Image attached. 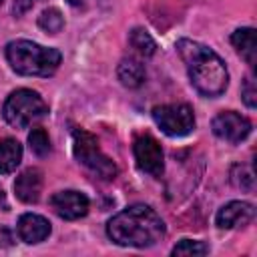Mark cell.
<instances>
[{
  "label": "cell",
  "mask_w": 257,
  "mask_h": 257,
  "mask_svg": "<svg viewBox=\"0 0 257 257\" xmlns=\"http://www.w3.org/2000/svg\"><path fill=\"white\" fill-rule=\"evenodd\" d=\"M177 50L187 66L191 84L203 96L215 98L227 90L229 72H227L225 62L215 50H211L209 46L197 40H189V38H181L177 42Z\"/></svg>",
  "instance_id": "cell-1"
},
{
  "label": "cell",
  "mask_w": 257,
  "mask_h": 257,
  "mask_svg": "<svg viewBox=\"0 0 257 257\" xmlns=\"http://www.w3.org/2000/svg\"><path fill=\"white\" fill-rule=\"evenodd\" d=\"M108 237L124 247H151L165 237V223L149 205H131L106 225Z\"/></svg>",
  "instance_id": "cell-2"
},
{
  "label": "cell",
  "mask_w": 257,
  "mask_h": 257,
  "mask_svg": "<svg viewBox=\"0 0 257 257\" xmlns=\"http://www.w3.org/2000/svg\"><path fill=\"white\" fill-rule=\"evenodd\" d=\"M6 60L18 74L50 76L56 72L62 56L56 48H46L30 40H12L6 44Z\"/></svg>",
  "instance_id": "cell-3"
},
{
  "label": "cell",
  "mask_w": 257,
  "mask_h": 257,
  "mask_svg": "<svg viewBox=\"0 0 257 257\" xmlns=\"http://www.w3.org/2000/svg\"><path fill=\"white\" fill-rule=\"evenodd\" d=\"M48 114V104L30 88L14 90L4 102V118L14 128H26Z\"/></svg>",
  "instance_id": "cell-4"
},
{
  "label": "cell",
  "mask_w": 257,
  "mask_h": 257,
  "mask_svg": "<svg viewBox=\"0 0 257 257\" xmlns=\"http://www.w3.org/2000/svg\"><path fill=\"white\" fill-rule=\"evenodd\" d=\"M72 151L74 157L80 165H84L88 171L98 175L100 179H114L116 177V165L100 151L98 141L86 133L84 128H74L72 131Z\"/></svg>",
  "instance_id": "cell-5"
},
{
  "label": "cell",
  "mask_w": 257,
  "mask_h": 257,
  "mask_svg": "<svg viewBox=\"0 0 257 257\" xmlns=\"http://www.w3.org/2000/svg\"><path fill=\"white\" fill-rule=\"evenodd\" d=\"M153 120L169 137H185L195 128V114L189 104H161L153 108Z\"/></svg>",
  "instance_id": "cell-6"
},
{
  "label": "cell",
  "mask_w": 257,
  "mask_h": 257,
  "mask_svg": "<svg viewBox=\"0 0 257 257\" xmlns=\"http://www.w3.org/2000/svg\"><path fill=\"white\" fill-rule=\"evenodd\" d=\"M133 153H135L137 167L143 173H147L151 177H161L163 175L165 157H163V149H161L157 139H153L151 135L137 137L135 143H133Z\"/></svg>",
  "instance_id": "cell-7"
},
{
  "label": "cell",
  "mask_w": 257,
  "mask_h": 257,
  "mask_svg": "<svg viewBox=\"0 0 257 257\" xmlns=\"http://www.w3.org/2000/svg\"><path fill=\"white\" fill-rule=\"evenodd\" d=\"M211 126H213V133L219 139L227 141V143H241L251 133L249 118L243 116V114H239V112H235V110H223V112H219L213 118Z\"/></svg>",
  "instance_id": "cell-8"
},
{
  "label": "cell",
  "mask_w": 257,
  "mask_h": 257,
  "mask_svg": "<svg viewBox=\"0 0 257 257\" xmlns=\"http://www.w3.org/2000/svg\"><path fill=\"white\" fill-rule=\"evenodd\" d=\"M50 207L60 219L74 221L88 213V199L80 191H58L50 197Z\"/></svg>",
  "instance_id": "cell-9"
},
{
  "label": "cell",
  "mask_w": 257,
  "mask_h": 257,
  "mask_svg": "<svg viewBox=\"0 0 257 257\" xmlns=\"http://www.w3.org/2000/svg\"><path fill=\"white\" fill-rule=\"evenodd\" d=\"M255 217V207L247 201H231L225 207L217 211L215 223L221 229H233V227H243Z\"/></svg>",
  "instance_id": "cell-10"
},
{
  "label": "cell",
  "mask_w": 257,
  "mask_h": 257,
  "mask_svg": "<svg viewBox=\"0 0 257 257\" xmlns=\"http://www.w3.org/2000/svg\"><path fill=\"white\" fill-rule=\"evenodd\" d=\"M18 235L24 243H40L44 241L48 235H50V223L48 219H44L42 215H36V213H24L20 219H18Z\"/></svg>",
  "instance_id": "cell-11"
},
{
  "label": "cell",
  "mask_w": 257,
  "mask_h": 257,
  "mask_svg": "<svg viewBox=\"0 0 257 257\" xmlns=\"http://www.w3.org/2000/svg\"><path fill=\"white\" fill-rule=\"evenodd\" d=\"M14 193L22 203H36L42 193V173L38 169L22 171L14 181Z\"/></svg>",
  "instance_id": "cell-12"
},
{
  "label": "cell",
  "mask_w": 257,
  "mask_h": 257,
  "mask_svg": "<svg viewBox=\"0 0 257 257\" xmlns=\"http://www.w3.org/2000/svg\"><path fill=\"white\" fill-rule=\"evenodd\" d=\"M231 44L241 54V58H245V62L249 66H255L257 40H255V30L253 28H239V30H235L231 34Z\"/></svg>",
  "instance_id": "cell-13"
},
{
  "label": "cell",
  "mask_w": 257,
  "mask_h": 257,
  "mask_svg": "<svg viewBox=\"0 0 257 257\" xmlns=\"http://www.w3.org/2000/svg\"><path fill=\"white\" fill-rule=\"evenodd\" d=\"M116 76L126 88H139L145 82V66L137 58H122L116 68Z\"/></svg>",
  "instance_id": "cell-14"
},
{
  "label": "cell",
  "mask_w": 257,
  "mask_h": 257,
  "mask_svg": "<svg viewBox=\"0 0 257 257\" xmlns=\"http://www.w3.org/2000/svg\"><path fill=\"white\" fill-rule=\"evenodd\" d=\"M22 161V147L14 139H0V175L12 173Z\"/></svg>",
  "instance_id": "cell-15"
},
{
  "label": "cell",
  "mask_w": 257,
  "mask_h": 257,
  "mask_svg": "<svg viewBox=\"0 0 257 257\" xmlns=\"http://www.w3.org/2000/svg\"><path fill=\"white\" fill-rule=\"evenodd\" d=\"M128 42L131 46L141 54V56H153L155 50H157V44L155 40L151 38V34L143 28H133L131 34H128Z\"/></svg>",
  "instance_id": "cell-16"
},
{
  "label": "cell",
  "mask_w": 257,
  "mask_h": 257,
  "mask_svg": "<svg viewBox=\"0 0 257 257\" xmlns=\"http://www.w3.org/2000/svg\"><path fill=\"white\" fill-rule=\"evenodd\" d=\"M38 26H40L42 30L50 32V34H56V32L62 30L64 18H62V14H60L58 8H46V10H42V14L38 16Z\"/></svg>",
  "instance_id": "cell-17"
},
{
  "label": "cell",
  "mask_w": 257,
  "mask_h": 257,
  "mask_svg": "<svg viewBox=\"0 0 257 257\" xmlns=\"http://www.w3.org/2000/svg\"><path fill=\"white\" fill-rule=\"evenodd\" d=\"M175 257L177 255H187V257H201L209 253V247L201 241H191V239H183L181 243H177L171 251Z\"/></svg>",
  "instance_id": "cell-18"
},
{
  "label": "cell",
  "mask_w": 257,
  "mask_h": 257,
  "mask_svg": "<svg viewBox=\"0 0 257 257\" xmlns=\"http://www.w3.org/2000/svg\"><path fill=\"white\" fill-rule=\"evenodd\" d=\"M28 145L38 157H46L50 153V139L44 128H32V133L28 135Z\"/></svg>",
  "instance_id": "cell-19"
},
{
  "label": "cell",
  "mask_w": 257,
  "mask_h": 257,
  "mask_svg": "<svg viewBox=\"0 0 257 257\" xmlns=\"http://www.w3.org/2000/svg\"><path fill=\"white\" fill-rule=\"evenodd\" d=\"M231 181L235 183V187L239 189H245V191H251L253 189V173L249 167L245 165H237L231 173Z\"/></svg>",
  "instance_id": "cell-20"
},
{
  "label": "cell",
  "mask_w": 257,
  "mask_h": 257,
  "mask_svg": "<svg viewBox=\"0 0 257 257\" xmlns=\"http://www.w3.org/2000/svg\"><path fill=\"white\" fill-rule=\"evenodd\" d=\"M241 96H243V102H245L249 108H255V106H257V88H255L253 76H247V78L243 80Z\"/></svg>",
  "instance_id": "cell-21"
},
{
  "label": "cell",
  "mask_w": 257,
  "mask_h": 257,
  "mask_svg": "<svg viewBox=\"0 0 257 257\" xmlns=\"http://www.w3.org/2000/svg\"><path fill=\"white\" fill-rule=\"evenodd\" d=\"M32 4H34V0H14L12 10H14V14H16V16H22L26 10H30V8H32Z\"/></svg>",
  "instance_id": "cell-22"
},
{
  "label": "cell",
  "mask_w": 257,
  "mask_h": 257,
  "mask_svg": "<svg viewBox=\"0 0 257 257\" xmlns=\"http://www.w3.org/2000/svg\"><path fill=\"white\" fill-rule=\"evenodd\" d=\"M4 201H6V193H4V189L0 185V205H4Z\"/></svg>",
  "instance_id": "cell-23"
},
{
  "label": "cell",
  "mask_w": 257,
  "mask_h": 257,
  "mask_svg": "<svg viewBox=\"0 0 257 257\" xmlns=\"http://www.w3.org/2000/svg\"><path fill=\"white\" fill-rule=\"evenodd\" d=\"M66 2H68V4H72V6H78L82 0H66Z\"/></svg>",
  "instance_id": "cell-24"
},
{
  "label": "cell",
  "mask_w": 257,
  "mask_h": 257,
  "mask_svg": "<svg viewBox=\"0 0 257 257\" xmlns=\"http://www.w3.org/2000/svg\"><path fill=\"white\" fill-rule=\"evenodd\" d=\"M2 2H4V0H0V4H2Z\"/></svg>",
  "instance_id": "cell-25"
}]
</instances>
